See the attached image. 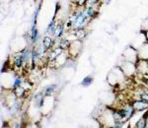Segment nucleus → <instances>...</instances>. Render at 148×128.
Segmentation results:
<instances>
[{
	"instance_id": "f257e3e1",
	"label": "nucleus",
	"mask_w": 148,
	"mask_h": 128,
	"mask_svg": "<svg viewBox=\"0 0 148 128\" xmlns=\"http://www.w3.org/2000/svg\"><path fill=\"white\" fill-rule=\"evenodd\" d=\"M81 48H82V42H81V39H75V41H73L68 47L69 55L72 56V57H76V56L80 53Z\"/></svg>"
},
{
	"instance_id": "f03ea898",
	"label": "nucleus",
	"mask_w": 148,
	"mask_h": 128,
	"mask_svg": "<svg viewBox=\"0 0 148 128\" xmlns=\"http://www.w3.org/2000/svg\"><path fill=\"white\" fill-rule=\"evenodd\" d=\"M132 106L135 110L141 111L144 110H148V103L144 101H141V99H136V101H133Z\"/></svg>"
},
{
	"instance_id": "7ed1b4c3",
	"label": "nucleus",
	"mask_w": 148,
	"mask_h": 128,
	"mask_svg": "<svg viewBox=\"0 0 148 128\" xmlns=\"http://www.w3.org/2000/svg\"><path fill=\"white\" fill-rule=\"evenodd\" d=\"M64 32H65L64 24H58V25H57V28H56V32H54V34H53V37H54V39H58V37H60L61 35H62V34Z\"/></svg>"
},
{
	"instance_id": "20e7f679",
	"label": "nucleus",
	"mask_w": 148,
	"mask_h": 128,
	"mask_svg": "<svg viewBox=\"0 0 148 128\" xmlns=\"http://www.w3.org/2000/svg\"><path fill=\"white\" fill-rule=\"evenodd\" d=\"M57 22L56 21V19H53V20L51 21V24L49 25V27H47V35H53V34H54V32H56V28H57Z\"/></svg>"
},
{
	"instance_id": "39448f33",
	"label": "nucleus",
	"mask_w": 148,
	"mask_h": 128,
	"mask_svg": "<svg viewBox=\"0 0 148 128\" xmlns=\"http://www.w3.org/2000/svg\"><path fill=\"white\" fill-rule=\"evenodd\" d=\"M42 44H44V46L47 47V49H49L52 46V44H53V39H51V37L49 35H46V37H44V39H42Z\"/></svg>"
},
{
	"instance_id": "423d86ee",
	"label": "nucleus",
	"mask_w": 148,
	"mask_h": 128,
	"mask_svg": "<svg viewBox=\"0 0 148 128\" xmlns=\"http://www.w3.org/2000/svg\"><path fill=\"white\" fill-rule=\"evenodd\" d=\"M100 4H101L100 0H86L85 7H95L99 9Z\"/></svg>"
},
{
	"instance_id": "0eeeda50",
	"label": "nucleus",
	"mask_w": 148,
	"mask_h": 128,
	"mask_svg": "<svg viewBox=\"0 0 148 128\" xmlns=\"http://www.w3.org/2000/svg\"><path fill=\"white\" fill-rule=\"evenodd\" d=\"M71 42H69V39H61L60 41H59V44L58 46L60 47V48H62L63 50H65V49H68L69 46H70Z\"/></svg>"
},
{
	"instance_id": "6e6552de",
	"label": "nucleus",
	"mask_w": 148,
	"mask_h": 128,
	"mask_svg": "<svg viewBox=\"0 0 148 128\" xmlns=\"http://www.w3.org/2000/svg\"><path fill=\"white\" fill-rule=\"evenodd\" d=\"M135 128H147V123H146V117L142 116L140 119H138V121L136 122Z\"/></svg>"
},
{
	"instance_id": "1a4fd4ad",
	"label": "nucleus",
	"mask_w": 148,
	"mask_h": 128,
	"mask_svg": "<svg viewBox=\"0 0 148 128\" xmlns=\"http://www.w3.org/2000/svg\"><path fill=\"white\" fill-rule=\"evenodd\" d=\"M74 34H75L76 37H77L78 39H84L86 37V35H87V33H86L85 29H79V30L74 31Z\"/></svg>"
},
{
	"instance_id": "9d476101",
	"label": "nucleus",
	"mask_w": 148,
	"mask_h": 128,
	"mask_svg": "<svg viewBox=\"0 0 148 128\" xmlns=\"http://www.w3.org/2000/svg\"><path fill=\"white\" fill-rule=\"evenodd\" d=\"M54 89H56V85H51V86H47L44 89V92H42V94L45 95V96H49V95H51L52 92L54 91Z\"/></svg>"
},
{
	"instance_id": "9b49d317",
	"label": "nucleus",
	"mask_w": 148,
	"mask_h": 128,
	"mask_svg": "<svg viewBox=\"0 0 148 128\" xmlns=\"http://www.w3.org/2000/svg\"><path fill=\"white\" fill-rule=\"evenodd\" d=\"M92 81H93L92 77H90V76H88V77H86L85 79L82 81V85H83V86H89V85L92 83Z\"/></svg>"
},
{
	"instance_id": "f8f14e48",
	"label": "nucleus",
	"mask_w": 148,
	"mask_h": 128,
	"mask_svg": "<svg viewBox=\"0 0 148 128\" xmlns=\"http://www.w3.org/2000/svg\"><path fill=\"white\" fill-rule=\"evenodd\" d=\"M141 31L143 33L147 32L148 31V18L146 19V20H144L142 22V25H141Z\"/></svg>"
},
{
	"instance_id": "ddd939ff",
	"label": "nucleus",
	"mask_w": 148,
	"mask_h": 128,
	"mask_svg": "<svg viewBox=\"0 0 148 128\" xmlns=\"http://www.w3.org/2000/svg\"><path fill=\"white\" fill-rule=\"evenodd\" d=\"M144 34H145V37H146V39H147V42H148V31H147V32H145Z\"/></svg>"
},
{
	"instance_id": "4468645a",
	"label": "nucleus",
	"mask_w": 148,
	"mask_h": 128,
	"mask_svg": "<svg viewBox=\"0 0 148 128\" xmlns=\"http://www.w3.org/2000/svg\"><path fill=\"white\" fill-rule=\"evenodd\" d=\"M110 128H112V127H110Z\"/></svg>"
}]
</instances>
